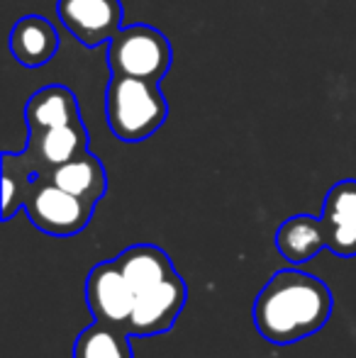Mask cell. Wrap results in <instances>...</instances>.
<instances>
[{
  "label": "cell",
  "mask_w": 356,
  "mask_h": 358,
  "mask_svg": "<svg viewBox=\"0 0 356 358\" xmlns=\"http://www.w3.org/2000/svg\"><path fill=\"white\" fill-rule=\"evenodd\" d=\"M254 324L266 341L288 346L320 331L332 315V292L303 271H280L254 302Z\"/></svg>",
  "instance_id": "6da1fadb"
},
{
  "label": "cell",
  "mask_w": 356,
  "mask_h": 358,
  "mask_svg": "<svg viewBox=\"0 0 356 358\" xmlns=\"http://www.w3.org/2000/svg\"><path fill=\"white\" fill-rule=\"evenodd\" d=\"M108 127L122 142H144L164 124L169 105L159 80L113 73L105 93Z\"/></svg>",
  "instance_id": "7a4b0ae2"
},
{
  "label": "cell",
  "mask_w": 356,
  "mask_h": 358,
  "mask_svg": "<svg viewBox=\"0 0 356 358\" xmlns=\"http://www.w3.org/2000/svg\"><path fill=\"white\" fill-rule=\"evenodd\" d=\"M171 57L169 39L149 24L122 27L108 42V64L113 73L162 80L171 69Z\"/></svg>",
  "instance_id": "3957f363"
},
{
  "label": "cell",
  "mask_w": 356,
  "mask_h": 358,
  "mask_svg": "<svg viewBox=\"0 0 356 358\" xmlns=\"http://www.w3.org/2000/svg\"><path fill=\"white\" fill-rule=\"evenodd\" d=\"M93 205L95 203H88V200L59 188L52 180L42 185L32 180V188L24 198V213L44 234L73 236L86 229L90 215H93Z\"/></svg>",
  "instance_id": "277c9868"
},
{
  "label": "cell",
  "mask_w": 356,
  "mask_h": 358,
  "mask_svg": "<svg viewBox=\"0 0 356 358\" xmlns=\"http://www.w3.org/2000/svg\"><path fill=\"white\" fill-rule=\"evenodd\" d=\"M86 300L95 322L122 329L134 310L137 292L132 290L113 259L90 268L86 278Z\"/></svg>",
  "instance_id": "5b68a950"
},
{
  "label": "cell",
  "mask_w": 356,
  "mask_h": 358,
  "mask_svg": "<svg viewBox=\"0 0 356 358\" xmlns=\"http://www.w3.org/2000/svg\"><path fill=\"white\" fill-rule=\"evenodd\" d=\"M183 305H185V283L176 271H173L159 285L139 292L132 315H129L127 324L122 329L127 334H137V336H152V334L169 331L173 327V322L178 320Z\"/></svg>",
  "instance_id": "8992f818"
},
{
  "label": "cell",
  "mask_w": 356,
  "mask_h": 358,
  "mask_svg": "<svg viewBox=\"0 0 356 358\" xmlns=\"http://www.w3.org/2000/svg\"><path fill=\"white\" fill-rule=\"evenodd\" d=\"M57 15L64 27L86 47L110 42L122 29L120 0H59Z\"/></svg>",
  "instance_id": "52a82bcc"
},
{
  "label": "cell",
  "mask_w": 356,
  "mask_h": 358,
  "mask_svg": "<svg viewBox=\"0 0 356 358\" xmlns=\"http://www.w3.org/2000/svg\"><path fill=\"white\" fill-rule=\"evenodd\" d=\"M10 52L22 66L39 69L52 62L59 52V34L47 17L27 15L17 20L10 32Z\"/></svg>",
  "instance_id": "ba28073f"
},
{
  "label": "cell",
  "mask_w": 356,
  "mask_h": 358,
  "mask_svg": "<svg viewBox=\"0 0 356 358\" xmlns=\"http://www.w3.org/2000/svg\"><path fill=\"white\" fill-rule=\"evenodd\" d=\"M24 117H27L29 132L39 134L44 129L81 122V110H78L76 95L69 88H64V85H47V88L37 90L27 100Z\"/></svg>",
  "instance_id": "9c48e42d"
},
{
  "label": "cell",
  "mask_w": 356,
  "mask_h": 358,
  "mask_svg": "<svg viewBox=\"0 0 356 358\" xmlns=\"http://www.w3.org/2000/svg\"><path fill=\"white\" fill-rule=\"evenodd\" d=\"M115 264H118V268L122 271V275L137 295L159 285L173 273V264L166 256V251L154 244L129 246L115 259Z\"/></svg>",
  "instance_id": "30bf717a"
},
{
  "label": "cell",
  "mask_w": 356,
  "mask_h": 358,
  "mask_svg": "<svg viewBox=\"0 0 356 358\" xmlns=\"http://www.w3.org/2000/svg\"><path fill=\"white\" fill-rule=\"evenodd\" d=\"M278 254L290 264H305L322 249H327L322 220H315L310 215H295L280 224L276 234Z\"/></svg>",
  "instance_id": "8fae6325"
},
{
  "label": "cell",
  "mask_w": 356,
  "mask_h": 358,
  "mask_svg": "<svg viewBox=\"0 0 356 358\" xmlns=\"http://www.w3.org/2000/svg\"><path fill=\"white\" fill-rule=\"evenodd\" d=\"M49 180L57 183L59 188L88 200V203H98L108 190V176H105L103 164H100V159L90 156L88 151L66 161V164L54 166Z\"/></svg>",
  "instance_id": "7c38bea8"
},
{
  "label": "cell",
  "mask_w": 356,
  "mask_h": 358,
  "mask_svg": "<svg viewBox=\"0 0 356 358\" xmlns=\"http://www.w3.org/2000/svg\"><path fill=\"white\" fill-rule=\"evenodd\" d=\"M32 137H37V134H32ZM86 151H88V132L83 127V122L62 124V127H52L39 132L37 154L42 159V164L52 166V169L86 154Z\"/></svg>",
  "instance_id": "4fadbf2b"
},
{
  "label": "cell",
  "mask_w": 356,
  "mask_h": 358,
  "mask_svg": "<svg viewBox=\"0 0 356 358\" xmlns=\"http://www.w3.org/2000/svg\"><path fill=\"white\" fill-rule=\"evenodd\" d=\"M73 358H132L127 331L95 322L76 339Z\"/></svg>",
  "instance_id": "5bb4252c"
},
{
  "label": "cell",
  "mask_w": 356,
  "mask_h": 358,
  "mask_svg": "<svg viewBox=\"0 0 356 358\" xmlns=\"http://www.w3.org/2000/svg\"><path fill=\"white\" fill-rule=\"evenodd\" d=\"M356 215V180H342L325 198V210L320 220L325 224H337Z\"/></svg>",
  "instance_id": "9a60e30c"
},
{
  "label": "cell",
  "mask_w": 356,
  "mask_h": 358,
  "mask_svg": "<svg viewBox=\"0 0 356 358\" xmlns=\"http://www.w3.org/2000/svg\"><path fill=\"white\" fill-rule=\"evenodd\" d=\"M17 193H20V185L15 183L13 176L5 171V176H3V220H10V217H13Z\"/></svg>",
  "instance_id": "2e32d148"
}]
</instances>
